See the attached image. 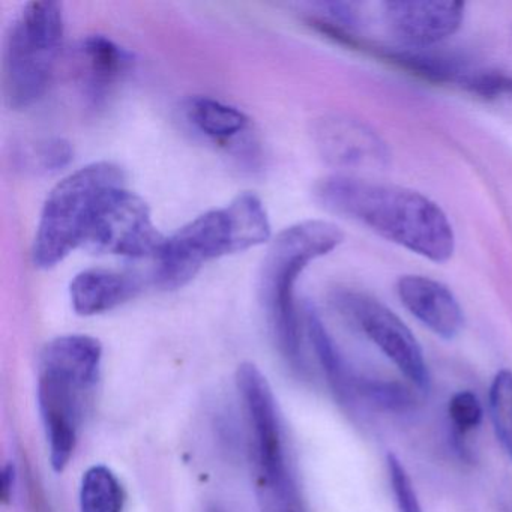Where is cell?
I'll use <instances>...</instances> for the list:
<instances>
[{
  "instance_id": "cell-1",
  "label": "cell",
  "mask_w": 512,
  "mask_h": 512,
  "mask_svg": "<svg viewBox=\"0 0 512 512\" xmlns=\"http://www.w3.org/2000/svg\"><path fill=\"white\" fill-rule=\"evenodd\" d=\"M314 197L326 211L356 221L431 262H448L454 254L451 221L437 203L418 191L331 176L317 182Z\"/></svg>"
},
{
  "instance_id": "cell-2",
  "label": "cell",
  "mask_w": 512,
  "mask_h": 512,
  "mask_svg": "<svg viewBox=\"0 0 512 512\" xmlns=\"http://www.w3.org/2000/svg\"><path fill=\"white\" fill-rule=\"evenodd\" d=\"M103 346L89 335H62L40 356L38 407L55 472L70 463L100 380Z\"/></svg>"
},
{
  "instance_id": "cell-3",
  "label": "cell",
  "mask_w": 512,
  "mask_h": 512,
  "mask_svg": "<svg viewBox=\"0 0 512 512\" xmlns=\"http://www.w3.org/2000/svg\"><path fill=\"white\" fill-rule=\"evenodd\" d=\"M269 238L271 223L262 200L253 193L239 194L229 205L200 215L164 239L155 256V278L163 289H181L211 260L265 244Z\"/></svg>"
},
{
  "instance_id": "cell-4",
  "label": "cell",
  "mask_w": 512,
  "mask_h": 512,
  "mask_svg": "<svg viewBox=\"0 0 512 512\" xmlns=\"http://www.w3.org/2000/svg\"><path fill=\"white\" fill-rule=\"evenodd\" d=\"M340 227L323 220H307L284 229L266 254L260 274V295L281 356L293 370L304 373L301 326L295 286L299 275L319 257L343 242Z\"/></svg>"
},
{
  "instance_id": "cell-5",
  "label": "cell",
  "mask_w": 512,
  "mask_h": 512,
  "mask_svg": "<svg viewBox=\"0 0 512 512\" xmlns=\"http://www.w3.org/2000/svg\"><path fill=\"white\" fill-rule=\"evenodd\" d=\"M236 385L251 430L254 490L260 512H307L287 458L283 425L271 385L251 362L239 365Z\"/></svg>"
},
{
  "instance_id": "cell-6",
  "label": "cell",
  "mask_w": 512,
  "mask_h": 512,
  "mask_svg": "<svg viewBox=\"0 0 512 512\" xmlns=\"http://www.w3.org/2000/svg\"><path fill=\"white\" fill-rule=\"evenodd\" d=\"M125 184V173L113 163H94L62 179L47 197L35 235L34 263L50 269L83 247L92 218L104 194Z\"/></svg>"
},
{
  "instance_id": "cell-7",
  "label": "cell",
  "mask_w": 512,
  "mask_h": 512,
  "mask_svg": "<svg viewBox=\"0 0 512 512\" xmlns=\"http://www.w3.org/2000/svg\"><path fill=\"white\" fill-rule=\"evenodd\" d=\"M64 32L62 5L50 0L29 2L14 20L4 62L5 94L13 109H28L46 94Z\"/></svg>"
},
{
  "instance_id": "cell-8",
  "label": "cell",
  "mask_w": 512,
  "mask_h": 512,
  "mask_svg": "<svg viewBox=\"0 0 512 512\" xmlns=\"http://www.w3.org/2000/svg\"><path fill=\"white\" fill-rule=\"evenodd\" d=\"M338 313L361 331L395 367L407 382L427 392L430 371L418 340L406 323L386 305L364 293L340 290L332 298Z\"/></svg>"
},
{
  "instance_id": "cell-9",
  "label": "cell",
  "mask_w": 512,
  "mask_h": 512,
  "mask_svg": "<svg viewBox=\"0 0 512 512\" xmlns=\"http://www.w3.org/2000/svg\"><path fill=\"white\" fill-rule=\"evenodd\" d=\"M164 236L152 221L148 203L124 185L112 188L98 203L83 247L112 256H157Z\"/></svg>"
},
{
  "instance_id": "cell-10",
  "label": "cell",
  "mask_w": 512,
  "mask_h": 512,
  "mask_svg": "<svg viewBox=\"0 0 512 512\" xmlns=\"http://www.w3.org/2000/svg\"><path fill=\"white\" fill-rule=\"evenodd\" d=\"M464 8L461 2L451 0H395L383 5V19L407 46L427 49L461 28Z\"/></svg>"
},
{
  "instance_id": "cell-11",
  "label": "cell",
  "mask_w": 512,
  "mask_h": 512,
  "mask_svg": "<svg viewBox=\"0 0 512 512\" xmlns=\"http://www.w3.org/2000/svg\"><path fill=\"white\" fill-rule=\"evenodd\" d=\"M314 140L322 157L344 169H380L388 164L386 143L358 119L328 116L317 122Z\"/></svg>"
},
{
  "instance_id": "cell-12",
  "label": "cell",
  "mask_w": 512,
  "mask_h": 512,
  "mask_svg": "<svg viewBox=\"0 0 512 512\" xmlns=\"http://www.w3.org/2000/svg\"><path fill=\"white\" fill-rule=\"evenodd\" d=\"M397 292L401 304L437 337L452 340L460 334L463 310L448 287L422 275H404Z\"/></svg>"
},
{
  "instance_id": "cell-13",
  "label": "cell",
  "mask_w": 512,
  "mask_h": 512,
  "mask_svg": "<svg viewBox=\"0 0 512 512\" xmlns=\"http://www.w3.org/2000/svg\"><path fill=\"white\" fill-rule=\"evenodd\" d=\"M83 92L92 104L103 103L134 65V56L103 35H91L77 49Z\"/></svg>"
},
{
  "instance_id": "cell-14",
  "label": "cell",
  "mask_w": 512,
  "mask_h": 512,
  "mask_svg": "<svg viewBox=\"0 0 512 512\" xmlns=\"http://www.w3.org/2000/svg\"><path fill=\"white\" fill-rule=\"evenodd\" d=\"M139 292V283L119 272L88 269L71 281L70 298L80 316H95L121 307Z\"/></svg>"
},
{
  "instance_id": "cell-15",
  "label": "cell",
  "mask_w": 512,
  "mask_h": 512,
  "mask_svg": "<svg viewBox=\"0 0 512 512\" xmlns=\"http://www.w3.org/2000/svg\"><path fill=\"white\" fill-rule=\"evenodd\" d=\"M305 325L320 367L331 386L332 394L346 407L355 406L356 385L359 374L347 364L335 341L323 325L317 311L311 305L305 308Z\"/></svg>"
},
{
  "instance_id": "cell-16",
  "label": "cell",
  "mask_w": 512,
  "mask_h": 512,
  "mask_svg": "<svg viewBox=\"0 0 512 512\" xmlns=\"http://www.w3.org/2000/svg\"><path fill=\"white\" fill-rule=\"evenodd\" d=\"M184 112L194 130L218 143L232 142L250 125V119L244 112L214 98H190L185 103Z\"/></svg>"
},
{
  "instance_id": "cell-17",
  "label": "cell",
  "mask_w": 512,
  "mask_h": 512,
  "mask_svg": "<svg viewBox=\"0 0 512 512\" xmlns=\"http://www.w3.org/2000/svg\"><path fill=\"white\" fill-rule=\"evenodd\" d=\"M418 389L397 380L359 376L355 404L389 413H406L418 403Z\"/></svg>"
},
{
  "instance_id": "cell-18",
  "label": "cell",
  "mask_w": 512,
  "mask_h": 512,
  "mask_svg": "<svg viewBox=\"0 0 512 512\" xmlns=\"http://www.w3.org/2000/svg\"><path fill=\"white\" fill-rule=\"evenodd\" d=\"M124 488L115 473L103 464L89 467L80 485V512H122Z\"/></svg>"
},
{
  "instance_id": "cell-19",
  "label": "cell",
  "mask_w": 512,
  "mask_h": 512,
  "mask_svg": "<svg viewBox=\"0 0 512 512\" xmlns=\"http://www.w3.org/2000/svg\"><path fill=\"white\" fill-rule=\"evenodd\" d=\"M488 412L497 442L512 460V371L500 370L488 391Z\"/></svg>"
},
{
  "instance_id": "cell-20",
  "label": "cell",
  "mask_w": 512,
  "mask_h": 512,
  "mask_svg": "<svg viewBox=\"0 0 512 512\" xmlns=\"http://www.w3.org/2000/svg\"><path fill=\"white\" fill-rule=\"evenodd\" d=\"M448 415L454 430L460 436H466L482 424L484 407L475 392L464 389L452 395L448 403Z\"/></svg>"
},
{
  "instance_id": "cell-21",
  "label": "cell",
  "mask_w": 512,
  "mask_h": 512,
  "mask_svg": "<svg viewBox=\"0 0 512 512\" xmlns=\"http://www.w3.org/2000/svg\"><path fill=\"white\" fill-rule=\"evenodd\" d=\"M73 148L64 139H47L32 146L26 154L31 169L40 173H56L73 160Z\"/></svg>"
},
{
  "instance_id": "cell-22",
  "label": "cell",
  "mask_w": 512,
  "mask_h": 512,
  "mask_svg": "<svg viewBox=\"0 0 512 512\" xmlns=\"http://www.w3.org/2000/svg\"><path fill=\"white\" fill-rule=\"evenodd\" d=\"M386 469H388L389 482H391V490L394 493L398 511L422 512L412 479L397 455H386Z\"/></svg>"
},
{
  "instance_id": "cell-23",
  "label": "cell",
  "mask_w": 512,
  "mask_h": 512,
  "mask_svg": "<svg viewBox=\"0 0 512 512\" xmlns=\"http://www.w3.org/2000/svg\"><path fill=\"white\" fill-rule=\"evenodd\" d=\"M17 488V469L16 464H5L2 469V502L5 505L13 503L14 496H16Z\"/></svg>"
},
{
  "instance_id": "cell-24",
  "label": "cell",
  "mask_w": 512,
  "mask_h": 512,
  "mask_svg": "<svg viewBox=\"0 0 512 512\" xmlns=\"http://www.w3.org/2000/svg\"><path fill=\"white\" fill-rule=\"evenodd\" d=\"M208 512H223L221 509H218L217 506H212V508L208 509Z\"/></svg>"
}]
</instances>
